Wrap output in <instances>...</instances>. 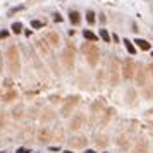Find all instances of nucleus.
<instances>
[{
	"label": "nucleus",
	"mask_w": 153,
	"mask_h": 153,
	"mask_svg": "<svg viewBox=\"0 0 153 153\" xmlns=\"http://www.w3.org/2000/svg\"><path fill=\"white\" fill-rule=\"evenodd\" d=\"M69 21H71V24L78 26V24H79V21H81L79 12H78V10H71V12H69Z\"/></svg>",
	"instance_id": "nucleus-1"
},
{
	"label": "nucleus",
	"mask_w": 153,
	"mask_h": 153,
	"mask_svg": "<svg viewBox=\"0 0 153 153\" xmlns=\"http://www.w3.org/2000/svg\"><path fill=\"white\" fill-rule=\"evenodd\" d=\"M134 43H136L141 50H150V48H152L150 41H146V40H143V38H136V40H134Z\"/></svg>",
	"instance_id": "nucleus-2"
},
{
	"label": "nucleus",
	"mask_w": 153,
	"mask_h": 153,
	"mask_svg": "<svg viewBox=\"0 0 153 153\" xmlns=\"http://www.w3.org/2000/svg\"><path fill=\"white\" fill-rule=\"evenodd\" d=\"M83 36H84L86 40H90V41H98V36H96L93 31H90V29H84V31H83Z\"/></svg>",
	"instance_id": "nucleus-3"
},
{
	"label": "nucleus",
	"mask_w": 153,
	"mask_h": 153,
	"mask_svg": "<svg viewBox=\"0 0 153 153\" xmlns=\"http://www.w3.org/2000/svg\"><path fill=\"white\" fill-rule=\"evenodd\" d=\"M10 29H12V33H16V34H19L21 31H22V22H12V26H10Z\"/></svg>",
	"instance_id": "nucleus-4"
},
{
	"label": "nucleus",
	"mask_w": 153,
	"mask_h": 153,
	"mask_svg": "<svg viewBox=\"0 0 153 153\" xmlns=\"http://www.w3.org/2000/svg\"><path fill=\"white\" fill-rule=\"evenodd\" d=\"M122 43H124V45H126V48H127V52H129V53H131V55H134V53H136V48H134V47H133V41H129V40H127V38H126V40H124V41H122Z\"/></svg>",
	"instance_id": "nucleus-5"
},
{
	"label": "nucleus",
	"mask_w": 153,
	"mask_h": 153,
	"mask_svg": "<svg viewBox=\"0 0 153 153\" xmlns=\"http://www.w3.org/2000/svg\"><path fill=\"white\" fill-rule=\"evenodd\" d=\"M100 38H102L105 43H110V34H109L107 29H100Z\"/></svg>",
	"instance_id": "nucleus-6"
},
{
	"label": "nucleus",
	"mask_w": 153,
	"mask_h": 153,
	"mask_svg": "<svg viewBox=\"0 0 153 153\" xmlns=\"http://www.w3.org/2000/svg\"><path fill=\"white\" fill-rule=\"evenodd\" d=\"M86 21H88V24H95L96 19H95V12L93 10H88L86 12Z\"/></svg>",
	"instance_id": "nucleus-7"
},
{
	"label": "nucleus",
	"mask_w": 153,
	"mask_h": 153,
	"mask_svg": "<svg viewBox=\"0 0 153 153\" xmlns=\"http://www.w3.org/2000/svg\"><path fill=\"white\" fill-rule=\"evenodd\" d=\"M31 28H33V29H40V28H43V22L38 21V19H33V21H31Z\"/></svg>",
	"instance_id": "nucleus-8"
},
{
	"label": "nucleus",
	"mask_w": 153,
	"mask_h": 153,
	"mask_svg": "<svg viewBox=\"0 0 153 153\" xmlns=\"http://www.w3.org/2000/svg\"><path fill=\"white\" fill-rule=\"evenodd\" d=\"M19 10H24V5H17V7H12V9H9V16L16 14V12H19Z\"/></svg>",
	"instance_id": "nucleus-9"
},
{
	"label": "nucleus",
	"mask_w": 153,
	"mask_h": 153,
	"mask_svg": "<svg viewBox=\"0 0 153 153\" xmlns=\"http://www.w3.org/2000/svg\"><path fill=\"white\" fill-rule=\"evenodd\" d=\"M53 21H55V22H62V17H60V14H53Z\"/></svg>",
	"instance_id": "nucleus-10"
},
{
	"label": "nucleus",
	"mask_w": 153,
	"mask_h": 153,
	"mask_svg": "<svg viewBox=\"0 0 153 153\" xmlns=\"http://www.w3.org/2000/svg\"><path fill=\"white\" fill-rule=\"evenodd\" d=\"M16 153H31V152H29L28 148H17V150H16Z\"/></svg>",
	"instance_id": "nucleus-11"
},
{
	"label": "nucleus",
	"mask_w": 153,
	"mask_h": 153,
	"mask_svg": "<svg viewBox=\"0 0 153 153\" xmlns=\"http://www.w3.org/2000/svg\"><path fill=\"white\" fill-rule=\"evenodd\" d=\"M9 36V31H0V38H7Z\"/></svg>",
	"instance_id": "nucleus-12"
},
{
	"label": "nucleus",
	"mask_w": 153,
	"mask_h": 153,
	"mask_svg": "<svg viewBox=\"0 0 153 153\" xmlns=\"http://www.w3.org/2000/svg\"><path fill=\"white\" fill-rule=\"evenodd\" d=\"M50 150H52V152H59L60 148H59V146H50Z\"/></svg>",
	"instance_id": "nucleus-13"
},
{
	"label": "nucleus",
	"mask_w": 153,
	"mask_h": 153,
	"mask_svg": "<svg viewBox=\"0 0 153 153\" xmlns=\"http://www.w3.org/2000/svg\"><path fill=\"white\" fill-rule=\"evenodd\" d=\"M84 153H95L93 150H84Z\"/></svg>",
	"instance_id": "nucleus-14"
},
{
	"label": "nucleus",
	"mask_w": 153,
	"mask_h": 153,
	"mask_svg": "<svg viewBox=\"0 0 153 153\" xmlns=\"http://www.w3.org/2000/svg\"><path fill=\"white\" fill-rule=\"evenodd\" d=\"M64 153H72V152H71V150H65V152H64Z\"/></svg>",
	"instance_id": "nucleus-15"
},
{
	"label": "nucleus",
	"mask_w": 153,
	"mask_h": 153,
	"mask_svg": "<svg viewBox=\"0 0 153 153\" xmlns=\"http://www.w3.org/2000/svg\"><path fill=\"white\" fill-rule=\"evenodd\" d=\"M152 57H153V52H152Z\"/></svg>",
	"instance_id": "nucleus-16"
},
{
	"label": "nucleus",
	"mask_w": 153,
	"mask_h": 153,
	"mask_svg": "<svg viewBox=\"0 0 153 153\" xmlns=\"http://www.w3.org/2000/svg\"><path fill=\"white\" fill-rule=\"evenodd\" d=\"M0 153H3V152H0Z\"/></svg>",
	"instance_id": "nucleus-17"
}]
</instances>
